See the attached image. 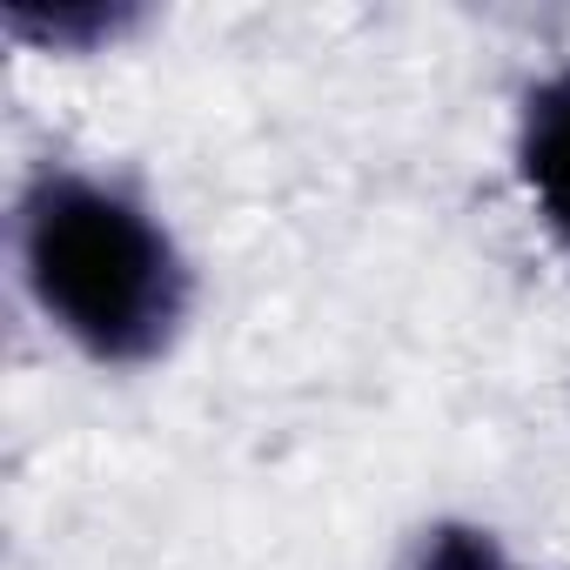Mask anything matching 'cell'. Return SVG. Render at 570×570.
I'll use <instances>...</instances> for the list:
<instances>
[{"label": "cell", "mask_w": 570, "mask_h": 570, "mask_svg": "<svg viewBox=\"0 0 570 570\" xmlns=\"http://www.w3.org/2000/svg\"><path fill=\"white\" fill-rule=\"evenodd\" d=\"M21 262L41 309L101 363H148L181 323V255L121 188L41 175L21 202Z\"/></svg>", "instance_id": "1"}, {"label": "cell", "mask_w": 570, "mask_h": 570, "mask_svg": "<svg viewBox=\"0 0 570 570\" xmlns=\"http://www.w3.org/2000/svg\"><path fill=\"white\" fill-rule=\"evenodd\" d=\"M523 181L550 222V235L570 248V75H550L523 101V141H517Z\"/></svg>", "instance_id": "2"}, {"label": "cell", "mask_w": 570, "mask_h": 570, "mask_svg": "<svg viewBox=\"0 0 570 570\" xmlns=\"http://www.w3.org/2000/svg\"><path fill=\"white\" fill-rule=\"evenodd\" d=\"M410 570H503V557H497V543H490L483 530L443 523V530H430V537L416 543Z\"/></svg>", "instance_id": "3"}]
</instances>
